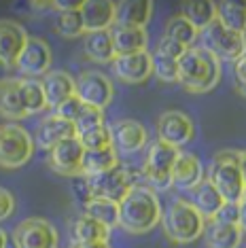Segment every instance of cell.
<instances>
[{
    "mask_svg": "<svg viewBox=\"0 0 246 248\" xmlns=\"http://www.w3.org/2000/svg\"><path fill=\"white\" fill-rule=\"evenodd\" d=\"M159 195L147 185H134L119 202V227L132 235H144L161 221Z\"/></svg>",
    "mask_w": 246,
    "mask_h": 248,
    "instance_id": "1",
    "label": "cell"
},
{
    "mask_svg": "<svg viewBox=\"0 0 246 248\" xmlns=\"http://www.w3.org/2000/svg\"><path fill=\"white\" fill-rule=\"evenodd\" d=\"M208 183L219 191L223 202L244 204L246 197V174L244 153L236 149H225L215 155L208 168Z\"/></svg>",
    "mask_w": 246,
    "mask_h": 248,
    "instance_id": "2",
    "label": "cell"
},
{
    "mask_svg": "<svg viewBox=\"0 0 246 248\" xmlns=\"http://www.w3.org/2000/svg\"><path fill=\"white\" fill-rule=\"evenodd\" d=\"M221 81V62L210 53L200 49L198 45L184 49L178 60V81L189 93H206L215 89Z\"/></svg>",
    "mask_w": 246,
    "mask_h": 248,
    "instance_id": "3",
    "label": "cell"
},
{
    "mask_svg": "<svg viewBox=\"0 0 246 248\" xmlns=\"http://www.w3.org/2000/svg\"><path fill=\"white\" fill-rule=\"evenodd\" d=\"M159 223L164 225L166 235L176 244H191V242L200 240L206 227V221L187 200H176L161 214Z\"/></svg>",
    "mask_w": 246,
    "mask_h": 248,
    "instance_id": "4",
    "label": "cell"
},
{
    "mask_svg": "<svg viewBox=\"0 0 246 248\" xmlns=\"http://www.w3.org/2000/svg\"><path fill=\"white\" fill-rule=\"evenodd\" d=\"M34 151V140L26 127L19 123H2L0 125V168L17 170L26 166Z\"/></svg>",
    "mask_w": 246,
    "mask_h": 248,
    "instance_id": "5",
    "label": "cell"
},
{
    "mask_svg": "<svg viewBox=\"0 0 246 248\" xmlns=\"http://www.w3.org/2000/svg\"><path fill=\"white\" fill-rule=\"evenodd\" d=\"M181 151L172 149L164 142H153L147 151V159L142 166V178L147 180V187L157 191H166L172 187V168L176 163V157Z\"/></svg>",
    "mask_w": 246,
    "mask_h": 248,
    "instance_id": "6",
    "label": "cell"
},
{
    "mask_svg": "<svg viewBox=\"0 0 246 248\" xmlns=\"http://www.w3.org/2000/svg\"><path fill=\"white\" fill-rule=\"evenodd\" d=\"M198 47L210 53L216 62H233L244 53V36L229 32L216 19L198 32Z\"/></svg>",
    "mask_w": 246,
    "mask_h": 248,
    "instance_id": "7",
    "label": "cell"
},
{
    "mask_svg": "<svg viewBox=\"0 0 246 248\" xmlns=\"http://www.w3.org/2000/svg\"><path fill=\"white\" fill-rule=\"evenodd\" d=\"M75 95L85 106L104 110L115 98V87L110 78L100 70H83L75 78Z\"/></svg>",
    "mask_w": 246,
    "mask_h": 248,
    "instance_id": "8",
    "label": "cell"
},
{
    "mask_svg": "<svg viewBox=\"0 0 246 248\" xmlns=\"http://www.w3.org/2000/svg\"><path fill=\"white\" fill-rule=\"evenodd\" d=\"M85 178L89 183V189H92L93 197H104V200L117 202V204L136 185L134 183V174L123 163H117L115 168L98 174V176H85Z\"/></svg>",
    "mask_w": 246,
    "mask_h": 248,
    "instance_id": "9",
    "label": "cell"
},
{
    "mask_svg": "<svg viewBox=\"0 0 246 248\" xmlns=\"http://www.w3.org/2000/svg\"><path fill=\"white\" fill-rule=\"evenodd\" d=\"M15 248H58V229L45 218H26L13 231Z\"/></svg>",
    "mask_w": 246,
    "mask_h": 248,
    "instance_id": "10",
    "label": "cell"
},
{
    "mask_svg": "<svg viewBox=\"0 0 246 248\" xmlns=\"http://www.w3.org/2000/svg\"><path fill=\"white\" fill-rule=\"evenodd\" d=\"M157 136L159 142H164L172 149H181L189 144L195 136V125L191 117L183 110H166L157 119Z\"/></svg>",
    "mask_w": 246,
    "mask_h": 248,
    "instance_id": "11",
    "label": "cell"
},
{
    "mask_svg": "<svg viewBox=\"0 0 246 248\" xmlns=\"http://www.w3.org/2000/svg\"><path fill=\"white\" fill-rule=\"evenodd\" d=\"M51 47L47 41L38 36H28V41L21 49L17 62H15V68H19V72H24L28 78H36L45 77L51 70Z\"/></svg>",
    "mask_w": 246,
    "mask_h": 248,
    "instance_id": "12",
    "label": "cell"
},
{
    "mask_svg": "<svg viewBox=\"0 0 246 248\" xmlns=\"http://www.w3.org/2000/svg\"><path fill=\"white\" fill-rule=\"evenodd\" d=\"M113 72L121 83L140 85L153 75V58L149 51H138L130 55H117L113 60Z\"/></svg>",
    "mask_w": 246,
    "mask_h": 248,
    "instance_id": "13",
    "label": "cell"
},
{
    "mask_svg": "<svg viewBox=\"0 0 246 248\" xmlns=\"http://www.w3.org/2000/svg\"><path fill=\"white\" fill-rule=\"evenodd\" d=\"M110 132V146L115 149V153H138L142 151V146L147 144V129L142 123L134 121V119H121L115 121L113 127H108Z\"/></svg>",
    "mask_w": 246,
    "mask_h": 248,
    "instance_id": "14",
    "label": "cell"
},
{
    "mask_svg": "<svg viewBox=\"0 0 246 248\" xmlns=\"http://www.w3.org/2000/svg\"><path fill=\"white\" fill-rule=\"evenodd\" d=\"M83 144L79 142V138L72 136L62 140L60 144H55L49 151V163H51L53 172L62 174V176H79L81 174V163H83Z\"/></svg>",
    "mask_w": 246,
    "mask_h": 248,
    "instance_id": "15",
    "label": "cell"
},
{
    "mask_svg": "<svg viewBox=\"0 0 246 248\" xmlns=\"http://www.w3.org/2000/svg\"><path fill=\"white\" fill-rule=\"evenodd\" d=\"M79 15L85 34L87 32L110 30V26L117 19V2H110V0H83V2H79Z\"/></svg>",
    "mask_w": 246,
    "mask_h": 248,
    "instance_id": "16",
    "label": "cell"
},
{
    "mask_svg": "<svg viewBox=\"0 0 246 248\" xmlns=\"http://www.w3.org/2000/svg\"><path fill=\"white\" fill-rule=\"evenodd\" d=\"M28 41L26 28L13 19H0V64L13 68Z\"/></svg>",
    "mask_w": 246,
    "mask_h": 248,
    "instance_id": "17",
    "label": "cell"
},
{
    "mask_svg": "<svg viewBox=\"0 0 246 248\" xmlns=\"http://www.w3.org/2000/svg\"><path fill=\"white\" fill-rule=\"evenodd\" d=\"M204 178H206V172H204L202 161L193 153H183L181 151L176 157L174 168H172V187L181 191H191Z\"/></svg>",
    "mask_w": 246,
    "mask_h": 248,
    "instance_id": "18",
    "label": "cell"
},
{
    "mask_svg": "<svg viewBox=\"0 0 246 248\" xmlns=\"http://www.w3.org/2000/svg\"><path fill=\"white\" fill-rule=\"evenodd\" d=\"M43 93H45V104L47 108H58V106L75 95V78L66 70H49L41 81Z\"/></svg>",
    "mask_w": 246,
    "mask_h": 248,
    "instance_id": "19",
    "label": "cell"
},
{
    "mask_svg": "<svg viewBox=\"0 0 246 248\" xmlns=\"http://www.w3.org/2000/svg\"><path fill=\"white\" fill-rule=\"evenodd\" d=\"M108 32H110V41H113L115 58L117 55H130V53H138V51H147L149 34L144 28L113 24Z\"/></svg>",
    "mask_w": 246,
    "mask_h": 248,
    "instance_id": "20",
    "label": "cell"
},
{
    "mask_svg": "<svg viewBox=\"0 0 246 248\" xmlns=\"http://www.w3.org/2000/svg\"><path fill=\"white\" fill-rule=\"evenodd\" d=\"M77 136L75 125L70 121H64L60 117H45L41 121V125L36 129V146H41L43 151H51L55 144H60L62 140Z\"/></svg>",
    "mask_w": 246,
    "mask_h": 248,
    "instance_id": "21",
    "label": "cell"
},
{
    "mask_svg": "<svg viewBox=\"0 0 246 248\" xmlns=\"http://www.w3.org/2000/svg\"><path fill=\"white\" fill-rule=\"evenodd\" d=\"M187 202L200 212V217H202L204 221H212L215 214L219 212V208L223 206V197L219 195V191L212 187L206 178L198 185V187H193L191 191H189Z\"/></svg>",
    "mask_w": 246,
    "mask_h": 248,
    "instance_id": "22",
    "label": "cell"
},
{
    "mask_svg": "<svg viewBox=\"0 0 246 248\" xmlns=\"http://www.w3.org/2000/svg\"><path fill=\"white\" fill-rule=\"evenodd\" d=\"M206 231V246L208 248H240L242 244L244 229L236 225H223L210 221L204 227Z\"/></svg>",
    "mask_w": 246,
    "mask_h": 248,
    "instance_id": "23",
    "label": "cell"
},
{
    "mask_svg": "<svg viewBox=\"0 0 246 248\" xmlns=\"http://www.w3.org/2000/svg\"><path fill=\"white\" fill-rule=\"evenodd\" d=\"M83 51L96 64H113L115 49H113V41H110V32L108 30L87 32L85 43H83Z\"/></svg>",
    "mask_w": 246,
    "mask_h": 248,
    "instance_id": "24",
    "label": "cell"
},
{
    "mask_svg": "<svg viewBox=\"0 0 246 248\" xmlns=\"http://www.w3.org/2000/svg\"><path fill=\"white\" fill-rule=\"evenodd\" d=\"M153 15V2L151 0H136V2H117V19L115 24L144 28Z\"/></svg>",
    "mask_w": 246,
    "mask_h": 248,
    "instance_id": "25",
    "label": "cell"
},
{
    "mask_svg": "<svg viewBox=\"0 0 246 248\" xmlns=\"http://www.w3.org/2000/svg\"><path fill=\"white\" fill-rule=\"evenodd\" d=\"M0 115L7 119H26L24 106L19 100V78H2L0 81Z\"/></svg>",
    "mask_w": 246,
    "mask_h": 248,
    "instance_id": "26",
    "label": "cell"
},
{
    "mask_svg": "<svg viewBox=\"0 0 246 248\" xmlns=\"http://www.w3.org/2000/svg\"><path fill=\"white\" fill-rule=\"evenodd\" d=\"M117 163H119V155L115 153L113 146L85 151L83 153V163H81V174L83 176H98V174L115 168Z\"/></svg>",
    "mask_w": 246,
    "mask_h": 248,
    "instance_id": "27",
    "label": "cell"
},
{
    "mask_svg": "<svg viewBox=\"0 0 246 248\" xmlns=\"http://www.w3.org/2000/svg\"><path fill=\"white\" fill-rule=\"evenodd\" d=\"M215 19L233 34L244 36L246 9L238 2H215Z\"/></svg>",
    "mask_w": 246,
    "mask_h": 248,
    "instance_id": "28",
    "label": "cell"
},
{
    "mask_svg": "<svg viewBox=\"0 0 246 248\" xmlns=\"http://www.w3.org/2000/svg\"><path fill=\"white\" fill-rule=\"evenodd\" d=\"M108 233L110 231L104 225L96 223L93 218H89L87 214H83L72 225V235H75V244H98L104 242L108 244Z\"/></svg>",
    "mask_w": 246,
    "mask_h": 248,
    "instance_id": "29",
    "label": "cell"
},
{
    "mask_svg": "<svg viewBox=\"0 0 246 248\" xmlns=\"http://www.w3.org/2000/svg\"><path fill=\"white\" fill-rule=\"evenodd\" d=\"M85 214L96 223L104 225L108 231L113 227H119V204L117 202L104 200V197H93L85 206Z\"/></svg>",
    "mask_w": 246,
    "mask_h": 248,
    "instance_id": "30",
    "label": "cell"
},
{
    "mask_svg": "<svg viewBox=\"0 0 246 248\" xmlns=\"http://www.w3.org/2000/svg\"><path fill=\"white\" fill-rule=\"evenodd\" d=\"M19 100H21V106H24L26 117L43 112L47 108L41 81H36V78H19Z\"/></svg>",
    "mask_w": 246,
    "mask_h": 248,
    "instance_id": "31",
    "label": "cell"
},
{
    "mask_svg": "<svg viewBox=\"0 0 246 248\" xmlns=\"http://www.w3.org/2000/svg\"><path fill=\"white\" fill-rule=\"evenodd\" d=\"M164 36L172 38V41H176V43H181L183 47H191V45L198 41V30H195V28L189 24L181 13H178V15H172V17L168 19Z\"/></svg>",
    "mask_w": 246,
    "mask_h": 248,
    "instance_id": "32",
    "label": "cell"
},
{
    "mask_svg": "<svg viewBox=\"0 0 246 248\" xmlns=\"http://www.w3.org/2000/svg\"><path fill=\"white\" fill-rule=\"evenodd\" d=\"M181 15L200 32L215 21V2H184Z\"/></svg>",
    "mask_w": 246,
    "mask_h": 248,
    "instance_id": "33",
    "label": "cell"
},
{
    "mask_svg": "<svg viewBox=\"0 0 246 248\" xmlns=\"http://www.w3.org/2000/svg\"><path fill=\"white\" fill-rule=\"evenodd\" d=\"M55 30H58V34L64 36V38H77V36L85 34L79 9H70V11H62V13H58Z\"/></svg>",
    "mask_w": 246,
    "mask_h": 248,
    "instance_id": "34",
    "label": "cell"
},
{
    "mask_svg": "<svg viewBox=\"0 0 246 248\" xmlns=\"http://www.w3.org/2000/svg\"><path fill=\"white\" fill-rule=\"evenodd\" d=\"M72 125H75V134H77V136H81V134L92 132V129L104 125V112L98 110V108H93V106H85V104H83L79 117L75 119Z\"/></svg>",
    "mask_w": 246,
    "mask_h": 248,
    "instance_id": "35",
    "label": "cell"
},
{
    "mask_svg": "<svg viewBox=\"0 0 246 248\" xmlns=\"http://www.w3.org/2000/svg\"><path fill=\"white\" fill-rule=\"evenodd\" d=\"M153 58V75L159 78L161 83H176L178 81V62L164 58V55L155 53Z\"/></svg>",
    "mask_w": 246,
    "mask_h": 248,
    "instance_id": "36",
    "label": "cell"
},
{
    "mask_svg": "<svg viewBox=\"0 0 246 248\" xmlns=\"http://www.w3.org/2000/svg\"><path fill=\"white\" fill-rule=\"evenodd\" d=\"M79 142L83 144V149L85 151H96V149H106V146H110V132H108V125H100L96 129H92V132H85L81 134Z\"/></svg>",
    "mask_w": 246,
    "mask_h": 248,
    "instance_id": "37",
    "label": "cell"
},
{
    "mask_svg": "<svg viewBox=\"0 0 246 248\" xmlns=\"http://www.w3.org/2000/svg\"><path fill=\"white\" fill-rule=\"evenodd\" d=\"M212 221L223 223V225H236L244 229V204H231V202H223L219 212L215 214Z\"/></svg>",
    "mask_w": 246,
    "mask_h": 248,
    "instance_id": "38",
    "label": "cell"
},
{
    "mask_svg": "<svg viewBox=\"0 0 246 248\" xmlns=\"http://www.w3.org/2000/svg\"><path fill=\"white\" fill-rule=\"evenodd\" d=\"M81 108H83V102L77 95H72V98H68V100H64L58 108L53 110V115L55 117H60V119H64V121H70V123H75V119L79 117V112H81Z\"/></svg>",
    "mask_w": 246,
    "mask_h": 248,
    "instance_id": "39",
    "label": "cell"
},
{
    "mask_svg": "<svg viewBox=\"0 0 246 248\" xmlns=\"http://www.w3.org/2000/svg\"><path fill=\"white\" fill-rule=\"evenodd\" d=\"M70 191H72V195H75V200L79 202L83 208H85L89 202L93 200V193H92V189H89V183H87V178L83 176V174H79V176H72Z\"/></svg>",
    "mask_w": 246,
    "mask_h": 248,
    "instance_id": "40",
    "label": "cell"
},
{
    "mask_svg": "<svg viewBox=\"0 0 246 248\" xmlns=\"http://www.w3.org/2000/svg\"><path fill=\"white\" fill-rule=\"evenodd\" d=\"M184 49H187V47H183L181 43L172 41V38L161 36V41L157 45V51H155V53H159V55H164V58H170V60H176L178 62V60L183 58Z\"/></svg>",
    "mask_w": 246,
    "mask_h": 248,
    "instance_id": "41",
    "label": "cell"
},
{
    "mask_svg": "<svg viewBox=\"0 0 246 248\" xmlns=\"http://www.w3.org/2000/svg\"><path fill=\"white\" fill-rule=\"evenodd\" d=\"M15 212V197L9 189L0 187V223L13 217Z\"/></svg>",
    "mask_w": 246,
    "mask_h": 248,
    "instance_id": "42",
    "label": "cell"
},
{
    "mask_svg": "<svg viewBox=\"0 0 246 248\" xmlns=\"http://www.w3.org/2000/svg\"><path fill=\"white\" fill-rule=\"evenodd\" d=\"M246 53H242L238 60H233V77H236V83H238V89L240 93H244V83H246Z\"/></svg>",
    "mask_w": 246,
    "mask_h": 248,
    "instance_id": "43",
    "label": "cell"
},
{
    "mask_svg": "<svg viewBox=\"0 0 246 248\" xmlns=\"http://www.w3.org/2000/svg\"><path fill=\"white\" fill-rule=\"evenodd\" d=\"M72 248H110V246L104 244V242H98V244H75Z\"/></svg>",
    "mask_w": 246,
    "mask_h": 248,
    "instance_id": "44",
    "label": "cell"
},
{
    "mask_svg": "<svg viewBox=\"0 0 246 248\" xmlns=\"http://www.w3.org/2000/svg\"><path fill=\"white\" fill-rule=\"evenodd\" d=\"M0 248H7V233L0 229Z\"/></svg>",
    "mask_w": 246,
    "mask_h": 248,
    "instance_id": "45",
    "label": "cell"
}]
</instances>
